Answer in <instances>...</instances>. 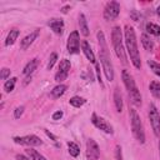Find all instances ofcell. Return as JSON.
<instances>
[{
	"label": "cell",
	"mask_w": 160,
	"mask_h": 160,
	"mask_svg": "<svg viewBox=\"0 0 160 160\" xmlns=\"http://www.w3.org/2000/svg\"><path fill=\"white\" fill-rule=\"evenodd\" d=\"M125 45H126V50L130 55V60L132 62V65L136 69L141 68V60H140V54L138 50V42H136V35H135V30L132 26L126 25L125 26Z\"/></svg>",
	"instance_id": "cell-1"
},
{
	"label": "cell",
	"mask_w": 160,
	"mask_h": 160,
	"mask_svg": "<svg viewBox=\"0 0 160 160\" xmlns=\"http://www.w3.org/2000/svg\"><path fill=\"white\" fill-rule=\"evenodd\" d=\"M98 40H99V46H100L99 55H100L101 68L104 70V74H105L106 79L109 81H112L114 80V68H112V64H111V60H110V55H109V51H108V45H106L105 36H104L102 31L98 32Z\"/></svg>",
	"instance_id": "cell-2"
},
{
	"label": "cell",
	"mask_w": 160,
	"mask_h": 160,
	"mask_svg": "<svg viewBox=\"0 0 160 160\" xmlns=\"http://www.w3.org/2000/svg\"><path fill=\"white\" fill-rule=\"evenodd\" d=\"M121 78H122L124 85L128 90V94H129V98H130L131 102L135 106H140L141 105V95H140V91H139V89L135 84V80H134L132 75L128 70H122Z\"/></svg>",
	"instance_id": "cell-3"
},
{
	"label": "cell",
	"mask_w": 160,
	"mask_h": 160,
	"mask_svg": "<svg viewBox=\"0 0 160 160\" xmlns=\"http://www.w3.org/2000/svg\"><path fill=\"white\" fill-rule=\"evenodd\" d=\"M111 42H112V46H114V50H115L116 56L121 60L122 64H126L128 60H126L125 49H124V45H122V34H121L120 26H114L112 28V31H111Z\"/></svg>",
	"instance_id": "cell-4"
},
{
	"label": "cell",
	"mask_w": 160,
	"mask_h": 160,
	"mask_svg": "<svg viewBox=\"0 0 160 160\" xmlns=\"http://www.w3.org/2000/svg\"><path fill=\"white\" fill-rule=\"evenodd\" d=\"M129 115H130L131 130H132V134H134L135 139L139 142L144 144L145 142V132H144V129H142V124H141L140 116L138 115L136 110H134V109H130L129 110Z\"/></svg>",
	"instance_id": "cell-5"
},
{
	"label": "cell",
	"mask_w": 160,
	"mask_h": 160,
	"mask_svg": "<svg viewBox=\"0 0 160 160\" xmlns=\"http://www.w3.org/2000/svg\"><path fill=\"white\" fill-rule=\"evenodd\" d=\"M149 119H150V124L154 130V134L156 136H160V114L158 108L154 104L149 105Z\"/></svg>",
	"instance_id": "cell-6"
},
{
	"label": "cell",
	"mask_w": 160,
	"mask_h": 160,
	"mask_svg": "<svg viewBox=\"0 0 160 160\" xmlns=\"http://www.w3.org/2000/svg\"><path fill=\"white\" fill-rule=\"evenodd\" d=\"M120 12V4L118 1H110L106 4L105 9H104V19L105 20H114L118 18Z\"/></svg>",
	"instance_id": "cell-7"
},
{
	"label": "cell",
	"mask_w": 160,
	"mask_h": 160,
	"mask_svg": "<svg viewBox=\"0 0 160 160\" xmlns=\"http://www.w3.org/2000/svg\"><path fill=\"white\" fill-rule=\"evenodd\" d=\"M70 66H71L70 61L68 59H62L59 64V70L55 74V81L61 84L64 80H66V78L69 75V71H70Z\"/></svg>",
	"instance_id": "cell-8"
},
{
	"label": "cell",
	"mask_w": 160,
	"mask_h": 160,
	"mask_svg": "<svg viewBox=\"0 0 160 160\" xmlns=\"http://www.w3.org/2000/svg\"><path fill=\"white\" fill-rule=\"evenodd\" d=\"M14 141L20 145H26V146H39L42 144L41 139L38 138L36 135H25V136H15Z\"/></svg>",
	"instance_id": "cell-9"
},
{
	"label": "cell",
	"mask_w": 160,
	"mask_h": 160,
	"mask_svg": "<svg viewBox=\"0 0 160 160\" xmlns=\"http://www.w3.org/2000/svg\"><path fill=\"white\" fill-rule=\"evenodd\" d=\"M68 51L70 54H78L80 51V35L78 31H72L68 38Z\"/></svg>",
	"instance_id": "cell-10"
},
{
	"label": "cell",
	"mask_w": 160,
	"mask_h": 160,
	"mask_svg": "<svg viewBox=\"0 0 160 160\" xmlns=\"http://www.w3.org/2000/svg\"><path fill=\"white\" fill-rule=\"evenodd\" d=\"M91 122L98 128V129H100V130H102L104 132H106V134H112L114 132V130H112V126L104 119V118H101V116H98L95 112L91 115Z\"/></svg>",
	"instance_id": "cell-11"
},
{
	"label": "cell",
	"mask_w": 160,
	"mask_h": 160,
	"mask_svg": "<svg viewBox=\"0 0 160 160\" xmlns=\"http://www.w3.org/2000/svg\"><path fill=\"white\" fill-rule=\"evenodd\" d=\"M86 156H88V160H99L100 159L99 145L92 139H89L86 141Z\"/></svg>",
	"instance_id": "cell-12"
},
{
	"label": "cell",
	"mask_w": 160,
	"mask_h": 160,
	"mask_svg": "<svg viewBox=\"0 0 160 160\" xmlns=\"http://www.w3.org/2000/svg\"><path fill=\"white\" fill-rule=\"evenodd\" d=\"M48 25H49L50 29H51L55 34H58V35H61V34L64 32V21H62L61 19H51V20L48 22Z\"/></svg>",
	"instance_id": "cell-13"
},
{
	"label": "cell",
	"mask_w": 160,
	"mask_h": 160,
	"mask_svg": "<svg viewBox=\"0 0 160 160\" xmlns=\"http://www.w3.org/2000/svg\"><path fill=\"white\" fill-rule=\"evenodd\" d=\"M38 35H39V30L36 29L35 31H32V32H30L28 36H25V38L21 40V42H20V48H21V50H26V49L34 42V40L38 38Z\"/></svg>",
	"instance_id": "cell-14"
},
{
	"label": "cell",
	"mask_w": 160,
	"mask_h": 160,
	"mask_svg": "<svg viewBox=\"0 0 160 160\" xmlns=\"http://www.w3.org/2000/svg\"><path fill=\"white\" fill-rule=\"evenodd\" d=\"M81 49H82V52L85 54V56L88 58V60L94 64L95 62V55H94V52H92V50H91V48L86 40H84L81 42Z\"/></svg>",
	"instance_id": "cell-15"
},
{
	"label": "cell",
	"mask_w": 160,
	"mask_h": 160,
	"mask_svg": "<svg viewBox=\"0 0 160 160\" xmlns=\"http://www.w3.org/2000/svg\"><path fill=\"white\" fill-rule=\"evenodd\" d=\"M38 64H39V61H38V59H32V60H30L25 66H24V70H22V74L25 75V76H30L35 70H36V68H38Z\"/></svg>",
	"instance_id": "cell-16"
},
{
	"label": "cell",
	"mask_w": 160,
	"mask_h": 160,
	"mask_svg": "<svg viewBox=\"0 0 160 160\" xmlns=\"http://www.w3.org/2000/svg\"><path fill=\"white\" fill-rule=\"evenodd\" d=\"M79 26H80V32L84 35V36H88L90 34L89 31V26H88V21H86V18L84 14H80L79 15Z\"/></svg>",
	"instance_id": "cell-17"
},
{
	"label": "cell",
	"mask_w": 160,
	"mask_h": 160,
	"mask_svg": "<svg viewBox=\"0 0 160 160\" xmlns=\"http://www.w3.org/2000/svg\"><path fill=\"white\" fill-rule=\"evenodd\" d=\"M114 104H115L116 111L121 112L122 111V96H121V92H120V90L118 88L114 91Z\"/></svg>",
	"instance_id": "cell-18"
},
{
	"label": "cell",
	"mask_w": 160,
	"mask_h": 160,
	"mask_svg": "<svg viewBox=\"0 0 160 160\" xmlns=\"http://www.w3.org/2000/svg\"><path fill=\"white\" fill-rule=\"evenodd\" d=\"M66 89H68L66 85H64V84H59V85H56V86L51 90L50 95H51V98L58 99V98H60L61 95H64V92L66 91Z\"/></svg>",
	"instance_id": "cell-19"
},
{
	"label": "cell",
	"mask_w": 160,
	"mask_h": 160,
	"mask_svg": "<svg viewBox=\"0 0 160 160\" xmlns=\"http://www.w3.org/2000/svg\"><path fill=\"white\" fill-rule=\"evenodd\" d=\"M18 36H19V30H18V29H12V30H10V32H9V34H8V36H6L5 45H6V46L12 45V44L16 41Z\"/></svg>",
	"instance_id": "cell-20"
},
{
	"label": "cell",
	"mask_w": 160,
	"mask_h": 160,
	"mask_svg": "<svg viewBox=\"0 0 160 160\" xmlns=\"http://www.w3.org/2000/svg\"><path fill=\"white\" fill-rule=\"evenodd\" d=\"M141 44H142V46H144L148 51H152V49H154V41H152L146 34H142V35H141Z\"/></svg>",
	"instance_id": "cell-21"
},
{
	"label": "cell",
	"mask_w": 160,
	"mask_h": 160,
	"mask_svg": "<svg viewBox=\"0 0 160 160\" xmlns=\"http://www.w3.org/2000/svg\"><path fill=\"white\" fill-rule=\"evenodd\" d=\"M149 89L155 98L160 99V81H151L149 85Z\"/></svg>",
	"instance_id": "cell-22"
},
{
	"label": "cell",
	"mask_w": 160,
	"mask_h": 160,
	"mask_svg": "<svg viewBox=\"0 0 160 160\" xmlns=\"http://www.w3.org/2000/svg\"><path fill=\"white\" fill-rule=\"evenodd\" d=\"M26 154H28V156H29L30 160H46L40 152H38L36 150H34V149H31V148L26 149Z\"/></svg>",
	"instance_id": "cell-23"
},
{
	"label": "cell",
	"mask_w": 160,
	"mask_h": 160,
	"mask_svg": "<svg viewBox=\"0 0 160 160\" xmlns=\"http://www.w3.org/2000/svg\"><path fill=\"white\" fill-rule=\"evenodd\" d=\"M68 148H69V154L72 156V158H76L79 154H80V148L78 144H75L74 141H69L68 142Z\"/></svg>",
	"instance_id": "cell-24"
},
{
	"label": "cell",
	"mask_w": 160,
	"mask_h": 160,
	"mask_svg": "<svg viewBox=\"0 0 160 160\" xmlns=\"http://www.w3.org/2000/svg\"><path fill=\"white\" fill-rule=\"evenodd\" d=\"M146 31L151 35H155V36H159L160 35V26L156 25V24H152V22H148L146 24Z\"/></svg>",
	"instance_id": "cell-25"
},
{
	"label": "cell",
	"mask_w": 160,
	"mask_h": 160,
	"mask_svg": "<svg viewBox=\"0 0 160 160\" xmlns=\"http://www.w3.org/2000/svg\"><path fill=\"white\" fill-rule=\"evenodd\" d=\"M69 102H70V105H72L74 108H80V106H82V105L86 102V100H85L84 98H80V96H72V98L69 100Z\"/></svg>",
	"instance_id": "cell-26"
},
{
	"label": "cell",
	"mask_w": 160,
	"mask_h": 160,
	"mask_svg": "<svg viewBox=\"0 0 160 160\" xmlns=\"http://www.w3.org/2000/svg\"><path fill=\"white\" fill-rule=\"evenodd\" d=\"M148 65L150 66V69L152 70V72L158 76H160V64L154 61V60H148Z\"/></svg>",
	"instance_id": "cell-27"
},
{
	"label": "cell",
	"mask_w": 160,
	"mask_h": 160,
	"mask_svg": "<svg viewBox=\"0 0 160 160\" xmlns=\"http://www.w3.org/2000/svg\"><path fill=\"white\" fill-rule=\"evenodd\" d=\"M16 78H11V79H9L5 84H4V89H5V91L6 92H10V91H12L14 90V86H15V82H16Z\"/></svg>",
	"instance_id": "cell-28"
},
{
	"label": "cell",
	"mask_w": 160,
	"mask_h": 160,
	"mask_svg": "<svg viewBox=\"0 0 160 160\" xmlns=\"http://www.w3.org/2000/svg\"><path fill=\"white\" fill-rule=\"evenodd\" d=\"M56 60H58V54L56 52H51L50 54V58H49V62H48V70L52 69V66L56 62Z\"/></svg>",
	"instance_id": "cell-29"
},
{
	"label": "cell",
	"mask_w": 160,
	"mask_h": 160,
	"mask_svg": "<svg viewBox=\"0 0 160 160\" xmlns=\"http://www.w3.org/2000/svg\"><path fill=\"white\" fill-rule=\"evenodd\" d=\"M24 110H25V108L21 105V106H18L16 109H15V111H14V118L15 119H19L22 114H24Z\"/></svg>",
	"instance_id": "cell-30"
},
{
	"label": "cell",
	"mask_w": 160,
	"mask_h": 160,
	"mask_svg": "<svg viewBox=\"0 0 160 160\" xmlns=\"http://www.w3.org/2000/svg\"><path fill=\"white\" fill-rule=\"evenodd\" d=\"M115 160H124L122 159V152H121V146L118 145L115 149Z\"/></svg>",
	"instance_id": "cell-31"
},
{
	"label": "cell",
	"mask_w": 160,
	"mask_h": 160,
	"mask_svg": "<svg viewBox=\"0 0 160 160\" xmlns=\"http://www.w3.org/2000/svg\"><path fill=\"white\" fill-rule=\"evenodd\" d=\"M8 76H10V69H8V68H4V69H1V74H0V78H1L2 80H5V79H8Z\"/></svg>",
	"instance_id": "cell-32"
},
{
	"label": "cell",
	"mask_w": 160,
	"mask_h": 160,
	"mask_svg": "<svg viewBox=\"0 0 160 160\" xmlns=\"http://www.w3.org/2000/svg\"><path fill=\"white\" fill-rule=\"evenodd\" d=\"M61 118H62V111L61 110H58V111H55L52 114V120H59Z\"/></svg>",
	"instance_id": "cell-33"
},
{
	"label": "cell",
	"mask_w": 160,
	"mask_h": 160,
	"mask_svg": "<svg viewBox=\"0 0 160 160\" xmlns=\"http://www.w3.org/2000/svg\"><path fill=\"white\" fill-rule=\"evenodd\" d=\"M96 72H98V79H99V82L102 85V82H101V76H100V65H99V64H96Z\"/></svg>",
	"instance_id": "cell-34"
},
{
	"label": "cell",
	"mask_w": 160,
	"mask_h": 160,
	"mask_svg": "<svg viewBox=\"0 0 160 160\" xmlns=\"http://www.w3.org/2000/svg\"><path fill=\"white\" fill-rule=\"evenodd\" d=\"M16 160H30V159L26 158L25 155H20V154H18V155H16Z\"/></svg>",
	"instance_id": "cell-35"
},
{
	"label": "cell",
	"mask_w": 160,
	"mask_h": 160,
	"mask_svg": "<svg viewBox=\"0 0 160 160\" xmlns=\"http://www.w3.org/2000/svg\"><path fill=\"white\" fill-rule=\"evenodd\" d=\"M45 134H46V135H48L50 139H52V140H56V136H55V135H52V134H51L49 130H45Z\"/></svg>",
	"instance_id": "cell-36"
},
{
	"label": "cell",
	"mask_w": 160,
	"mask_h": 160,
	"mask_svg": "<svg viewBox=\"0 0 160 160\" xmlns=\"http://www.w3.org/2000/svg\"><path fill=\"white\" fill-rule=\"evenodd\" d=\"M69 9H70V6H69V5H66V6H64V8H61V12H62V14H66Z\"/></svg>",
	"instance_id": "cell-37"
},
{
	"label": "cell",
	"mask_w": 160,
	"mask_h": 160,
	"mask_svg": "<svg viewBox=\"0 0 160 160\" xmlns=\"http://www.w3.org/2000/svg\"><path fill=\"white\" fill-rule=\"evenodd\" d=\"M131 16H132V19H134L135 21H138V14H136V11H132V12H131Z\"/></svg>",
	"instance_id": "cell-38"
},
{
	"label": "cell",
	"mask_w": 160,
	"mask_h": 160,
	"mask_svg": "<svg viewBox=\"0 0 160 160\" xmlns=\"http://www.w3.org/2000/svg\"><path fill=\"white\" fill-rule=\"evenodd\" d=\"M156 12H158V15L160 16V6H158V9H156Z\"/></svg>",
	"instance_id": "cell-39"
},
{
	"label": "cell",
	"mask_w": 160,
	"mask_h": 160,
	"mask_svg": "<svg viewBox=\"0 0 160 160\" xmlns=\"http://www.w3.org/2000/svg\"><path fill=\"white\" fill-rule=\"evenodd\" d=\"M159 154H160V140H159Z\"/></svg>",
	"instance_id": "cell-40"
}]
</instances>
